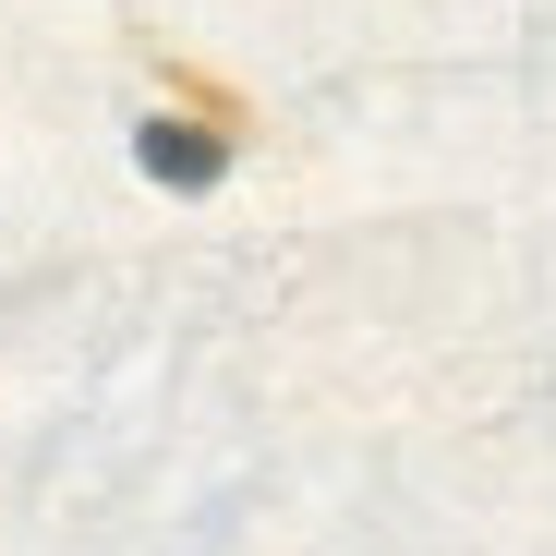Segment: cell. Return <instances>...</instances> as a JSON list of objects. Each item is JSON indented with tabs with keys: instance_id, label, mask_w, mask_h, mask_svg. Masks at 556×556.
Returning <instances> with one entry per match:
<instances>
[{
	"instance_id": "6da1fadb",
	"label": "cell",
	"mask_w": 556,
	"mask_h": 556,
	"mask_svg": "<svg viewBox=\"0 0 556 556\" xmlns=\"http://www.w3.org/2000/svg\"><path fill=\"white\" fill-rule=\"evenodd\" d=\"M134 169L169 181V194H218L230 181V122L218 110H157V122H134Z\"/></svg>"
}]
</instances>
